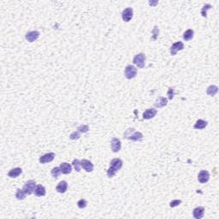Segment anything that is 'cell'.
I'll list each match as a JSON object with an SVG mask.
<instances>
[{
	"label": "cell",
	"mask_w": 219,
	"mask_h": 219,
	"mask_svg": "<svg viewBox=\"0 0 219 219\" xmlns=\"http://www.w3.org/2000/svg\"><path fill=\"white\" fill-rule=\"evenodd\" d=\"M183 49H184V44L181 41L175 42L170 47V54L172 56H175L178 51L183 50Z\"/></svg>",
	"instance_id": "obj_6"
},
{
	"label": "cell",
	"mask_w": 219,
	"mask_h": 219,
	"mask_svg": "<svg viewBox=\"0 0 219 219\" xmlns=\"http://www.w3.org/2000/svg\"><path fill=\"white\" fill-rule=\"evenodd\" d=\"M80 166L87 171V172H92L93 170V164L92 162H90L89 160L82 159L80 161Z\"/></svg>",
	"instance_id": "obj_10"
},
{
	"label": "cell",
	"mask_w": 219,
	"mask_h": 219,
	"mask_svg": "<svg viewBox=\"0 0 219 219\" xmlns=\"http://www.w3.org/2000/svg\"><path fill=\"white\" fill-rule=\"evenodd\" d=\"M125 77L129 80L134 79L135 76L137 75V69L135 68L134 65H128L124 70Z\"/></svg>",
	"instance_id": "obj_3"
},
{
	"label": "cell",
	"mask_w": 219,
	"mask_h": 219,
	"mask_svg": "<svg viewBox=\"0 0 219 219\" xmlns=\"http://www.w3.org/2000/svg\"><path fill=\"white\" fill-rule=\"evenodd\" d=\"M204 207L203 206H198L196 208H194L193 211V216L194 218L201 219L204 217Z\"/></svg>",
	"instance_id": "obj_12"
},
{
	"label": "cell",
	"mask_w": 219,
	"mask_h": 219,
	"mask_svg": "<svg viewBox=\"0 0 219 219\" xmlns=\"http://www.w3.org/2000/svg\"><path fill=\"white\" fill-rule=\"evenodd\" d=\"M210 179V174L207 170H200L198 175V181L200 183H206Z\"/></svg>",
	"instance_id": "obj_7"
},
{
	"label": "cell",
	"mask_w": 219,
	"mask_h": 219,
	"mask_svg": "<svg viewBox=\"0 0 219 219\" xmlns=\"http://www.w3.org/2000/svg\"><path fill=\"white\" fill-rule=\"evenodd\" d=\"M67 188H68V183L65 181H60L59 183L57 184V188H56L57 192L59 193V194H64L65 192L67 191Z\"/></svg>",
	"instance_id": "obj_15"
},
{
	"label": "cell",
	"mask_w": 219,
	"mask_h": 219,
	"mask_svg": "<svg viewBox=\"0 0 219 219\" xmlns=\"http://www.w3.org/2000/svg\"><path fill=\"white\" fill-rule=\"evenodd\" d=\"M212 7H211V5H209V4H206V5H204L203 6V8H202V10H201V15L202 16H204V17H207V15H206V13H207V10H210V9H211Z\"/></svg>",
	"instance_id": "obj_24"
},
{
	"label": "cell",
	"mask_w": 219,
	"mask_h": 219,
	"mask_svg": "<svg viewBox=\"0 0 219 219\" xmlns=\"http://www.w3.org/2000/svg\"><path fill=\"white\" fill-rule=\"evenodd\" d=\"M60 169H61V171H62L63 174L68 175L71 173L72 166L70 164H68V163H62V164H60Z\"/></svg>",
	"instance_id": "obj_16"
},
{
	"label": "cell",
	"mask_w": 219,
	"mask_h": 219,
	"mask_svg": "<svg viewBox=\"0 0 219 219\" xmlns=\"http://www.w3.org/2000/svg\"><path fill=\"white\" fill-rule=\"evenodd\" d=\"M194 30L193 29H188L184 34H183V40L185 41H189L191 40L193 38H194Z\"/></svg>",
	"instance_id": "obj_22"
},
{
	"label": "cell",
	"mask_w": 219,
	"mask_h": 219,
	"mask_svg": "<svg viewBox=\"0 0 219 219\" xmlns=\"http://www.w3.org/2000/svg\"><path fill=\"white\" fill-rule=\"evenodd\" d=\"M77 130L80 132V133H82V134H84V133H87L88 130H89V127L87 126V125H80L78 128H77Z\"/></svg>",
	"instance_id": "obj_28"
},
{
	"label": "cell",
	"mask_w": 219,
	"mask_h": 219,
	"mask_svg": "<svg viewBox=\"0 0 219 219\" xmlns=\"http://www.w3.org/2000/svg\"><path fill=\"white\" fill-rule=\"evenodd\" d=\"M36 182L34 180H30L28 181H27L24 186H23V191L25 192V194L27 195H30L33 193H34V190L36 188Z\"/></svg>",
	"instance_id": "obj_4"
},
{
	"label": "cell",
	"mask_w": 219,
	"mask_h": 219,
	"mask_svg": "<svg viewBox=\"0 0 219 219\" xmlns=\"http://www.w3.org/2000/svg\"><path fill=\"white\" fill-rule=\"evenodd\" d=\"M80 133L77 130V131H74L73 133H71L70 135V139H80Z\"/></svg>",
	"instance_id": "obj_29"
},
{
	"label": "cell",
	"mask_w": 219,
	"mask_h": 219,
	"mask_svg": "<svg viewBox=\"0 0 219 219\" xmlns=\"http://www.w3.org/2000/svg\"><path fill=\"white\" fill-rule=\"evenodd\" d=\"M72 164H73V166H74V168H75V169L77 171V172H80V161H79L78 159H74L73 160V163H72Z\"/></svg>",
	"instance_id": "obj_27"
},
{
	"label": "cell",
	"mask_w": 219,
	"mask_h": 219,
	"mask_svg": "<svg viewBox=\"0 0 219 219\" xmlns=\"http://www.w3.org/2000/svg\"><path fill=\"white\" fill-rule=\"evenodd\" d=\"M116 172H117V170L113 169L112 167H109L108 170H107V176H108L109 178H112L116 174Z\"/></svg>",
	"instance_id": "obj_30"
},
{
	"label": "cell",
	"mask_w": 219,
	"mask_h": 219,
	"mask_svg": "<svg viewBox=\"0 0 219 219\" xmlns=\"http://www.w3.org/2000/svg\"><path fill=\"white\" fill-rule=\"evenodd\" d=\"M133 15H134V10L132 8H126L123 11V13H122V18H123V20L126 21V22H128V21H129L132 18H133Z\"/></svg>",
	"instance_id": "obj_5"
},
{
	"label": "cell",
	"mask_w": 219,
	"mask_h": 219,
	"mask_svg": "<svg viewBox=\"0 0 219 219\" xmlns=\"http://www.w3.org/2000/svg\"><path fill=\"white\" fill-rule=\"evenodd\" d=\"M111 150L112 152H118L120 150H121V147H122V144H121V141H120L119 139L117 138H112L111 139Z\"/></svg>",
	"instance_id": "obj_11"
},
{
	"label": "cell",
	"mask_w": 219,
	"mask_h": 219,
	"mask_svg": "<svg viewBox=\"0 0 219 219\" xmlns=\"http://www.w3.org/2000/svg\"><path fill=\"white\" fill-rule=\"evenodd\" d=\"M123 164V163L120 159H114L111 160V162H110V167H112L113 169L118 171L119 169H122Z\"/></svg>",
	"instance_id": "obj_14"
},
{
	"label": "cell",
	"mask_w": 219,
	"mask_h": 219,
	"mask_svg": "<svg viewBox=\"0 0 219 219\" xmlns=\"http://www.w3.org/2000/svg\"><path fill=\"white\" fill-rule=\"evenodd\" d=\"M55 153L54 152H48L46 154L41 156L40 158V163L41 164H46V163H50L51 161H53L55 159Z\"/></svg>",
	"instance_id": "obj_8"
},
{
	"label": "cell",
	"mask_w": 219,
	"mask_h": 219,
	"mask_svg": "<svg viewBox=\"0 0 219 219\" xmlns=\"http://www.w3.org/2000/svg\"><path fill=\"white\" fill-rule=\"evenodd\" d=\"M62 173V171H61V169H60V167H55L52 169L51 170V175L54 177V178H57V177H58Z\"/></svg>",
	"instance_id": "obj_25"
},
{
	"label": "cell",
	"mask_w": 219,
	"mask_h": 219,
	"mask_svg": "<svg viewBox=\"0 0 219 219\" xmlns=\"http://www.w3.org/2000/svg\"><path fill=\"white\" fill-rule=\"evenodd\" d=\"M77 205H78V207H79L80 209H84V208L87 207V202L86 199H81L77 202Z\"/></svg>",
	"instance_id": "obj_26"
},
{
	"label": "cell",
	"mask_w": 219,
	"mask_h": 219,
	"mask_svg": "<svg viewBox=\"0 0 219 219\" xmlns=\"http://www.w3.org/2000/svg\"><path fill=\"white\" fill-rule=\"evenodd\" d=\"M217 92H218V87L217 86H214V85L210 86L206 89V93L209 96H214L217 93Z\"/></svg>",
	"instance_id": "obj_21"
},
{
	"label": "cell",
	"mask_w": 219,
	"mask_h": 219,
	"mask_svg": "<svg viewBox=\"0 0 219 219\" xmlns=\"http://www.w3.org/2000/svg\"><path fill=\"white\" fill-rule=\"evenodd\" d=\"M46 192H45V188L42 186V185H37L36 188L34 190V194L38 197H41V196H45Z\"/></svg>",
	"instance_id": "obj_18"
},
{
	"label": "cell",
	"mask_w": 219,
	"mask_h": 219,
	"mask_svg": "<svg viewBox=\"0 0 219 219\" xmlns=\"http://www.w3.org/2000/svg\"><path fill=\"white\" fill-rule=\"evenodd\" d=\"M40 37V32L38 31H31L26 34V40L28 42H34L35 40H38V38Z\"/></svg>",
	"instance_id": "obj_9"
},
{
	"label": "cell",
	"mask_w": 219,
	"mask_h": 219,
	"mask_svg": "<svg viewBox=\"0 0 219 219\" xmlns=\"http://www.w3.org/2000/svg\"><path fill=\"white\" fill-rule=\"evenodd\" d=\"M22 172V169L21 168H15V169H12L10 170V172L8 173V175L11 177V178H15L17 176H19Z\"/></svg>",
	"instance_id": "obj_20"
},
{
	"label": "cell",
	"mask_w": 219,
	"mask_h": 219,
	"mask_svg": "<svg viewBox=\"0 0 219 219\" xmlns=\"http://www.w3.org/2000/svg\"><path fill=\"white\" fill-rule=\"evenodd\" d=\"M167 104H168V100L166 98H164V97H160V98H159L158 100H156L154 106L157 107V108H162V107L166 106Z\"/></svg>",
	"instance_id": "obj_17"
},
{
	"label": "cell",
	"mask_w": 219,
	"mask_h": 219,
	"mask_svg": "<svg viewBox=\"0 0 219 219\" xmlns=\"http://www.w3.org/2000/svg\"><path fill=\"white\" fill-rule=\"evenodd\" d=\"M207 122L206 121H204L202 119H199L194 124V128L195 129H204V128L207 126Z\"/></svg>",
	"instance_id": "obj_19"
},
{
	"label": "cell",
	"mask_w": 219,
	"mask_h": 219,
	"mask_svg": "<svg viewBox=\"0 0 219 219\" xmlns=\"http://www.w3.org/2000/svg\"><path fill=\"white\" fill-rule=\"evenodd\" d=\"M145 55L144 53H139L135 56L133 59V63L135 65H137V67H139V69H144L145 64Z\"/></svg>",
	"instance_id": "obj_2"
},
{
	"label": "cell",
	"mask_w": 219,
	"mask_h": 219,
	"mask_svg": "<svg viewBox=\"0 0 219 219\" xmlns=\"http://www.w3.org/2000/svg\"><path fill=\"white\" fill-rule=\"evenodd\" d=\"M124 138L132 140V141H140L141 139H143V135L140 132L136 131L135 129L130 128V129H128L125 131Z\"/></svg>",
	"instance_id": "obj_1"
},
{
	"label": "cell",
	"mask_w": 219,
	"mask_h": 219,
	"mask_svg": "<svg viewBox=\"0 0 219 219\" xmlns=\"http://www.w3.org/2000/svg\"><path fill=\"white\" fill-rule=\"evenodd\" d=\"M181 203V201L180 199H174L169 203V206L170 207H175V206H178Z\"/></svg>",
	"instance_id": "obj_31"
},
{
	"label": "cell",
	"mask_w": 219,
	"mask_h": 219,
	"mask_svg": "<svg viewBox=\"0 0 219 219\" xmlns=\"http://www.w3.org/2000/svg\"><path fill=\"white\" fill-rule=\"evenodd\" d=\"M27 196V194H25V192L23 191V189H18L16 190V193H15V198L18 199V200H22L24 199Z\"/></svg>",
	"instance_id": "obj_23"
},
{
	"label": "cell",
	"mask_w": 219,
	"mask_h": 219,
	"mask_svg": "<svg viewBox=\"0 0 219 219\" xmlns=\"http://www.w3.org/2000/svg\"><path fill=\"white\" fill-rule=\"evenodd\" d=\"M157 109H153V108H150V109H147L144 113H143V118L145 120H149L153 118L156 114H157Z\"/></svg>",
	"instance_id": "obj_13"
},
{
	"label": "cell",
	"mask_w": 219,
	"mask_h": 219,
	"mask_svg": "<svg viewBox=\"0 0 219 219\" xmlns=\"http://www.w3.org/2000/svg\"><path fill=\"white\" fill-rule=\"evenodd\" d=\"M167 94H168V98H169V100H173V98H174L175 96V91L173 88H169L168 90V93H167Z\"/></svg>",
	"instance_id": "obj_32"
}]
</instances>
